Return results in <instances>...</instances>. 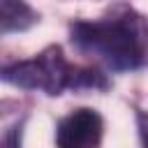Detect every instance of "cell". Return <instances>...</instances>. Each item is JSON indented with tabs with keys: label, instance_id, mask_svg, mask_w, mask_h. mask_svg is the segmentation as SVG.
I'll list each match as a JSON object with an SVG mask.
<instances>
[{
	"label": "cell",
	"instance_id": "5b68a950",
	"mask_svg": "<svg viewBox=\"0 0 148 148\" xmlns=\"http://www.w3.org/2000/svg\"><path fill=\"white\" fill-rule=\"evenodd\" d=\"M21 139H23V123H16L7 130L2 148H21Z\"/></svg>",
	"mask_w": 148,
	"mask_h": 148
},
{
	"label": "cell",
	"instance_id": "277c9868",
	"mask_svg": "<svg viewBox=\"0 0 148 148\" xmlns=\"http://www.w3.org/2000/svg\"><path fill=\"white\" fill-rule=\"evenodd\" d=\"M39 21V14L25 0H0V30L2 35L23 32Z\"/></svg>",
	"mask_w": 148,
	"mask_h": 148
},
{
	"label": "cell",
	"instance_id": "8992f818",
	"mask_svg": "<svg viewBox=\"0 0 148 148\" xmlns=\"http://www.w3.org/2000/svg\"><path fill=\"white\" fill-rule=\"evenodd\" d=\"M136 127L141 136V148H148V111L136 109Z\"/></svg>",
	"mask_w": 148,
	"mask_h": 148
},
{
	"label": "cell",
	"instance_id": "3957f363",
	"mask_svg": "<svg viewBox=\"0 0 148 148\" xmlns=\"http://www.w3.org/2000/svg\"><path fill=\"white\" fill-rule=\"evenodd\" d=\"M104 120L95 109L81 106L60 118L56 127V148H99Z\"/></svg>",
	"mask_w": 148,
	"mask_h": 148
},
{
	"label": "cell",
	"instance_id": "6da1fadb",
	"mask_svg": "<svg viewBox=\"0 0 148 148\" xmlns=\"http://www.w3.org/2000/svg\"><path fill=\"white\" fill-rule=\"evenodd\" d=\"M72 44L95 56L113 72H132L143 65L148 51V21L127 5H116L92 21L69 25Z\"/></svg>",
	"mask_w": 148,
	"mask_h": 148
},
{
	"label": "cell",
	"instance_id": "7a4b0ae2",
	"mask_svg": "<svg viewBox=\"0 0 148 148\" xmlns=\"http://www.w3.org/2000/svg\"><path fill=\"white\" fill-rule=\"evenodd\" d=\"M79 67L69 65L58 44L46 46L39 56L2 67V81L23 90H42L46 95H60L62 90H76Z\"/></svg>",
	"mask_w": 148,
	"mask_h": 148
}]
</instances>
